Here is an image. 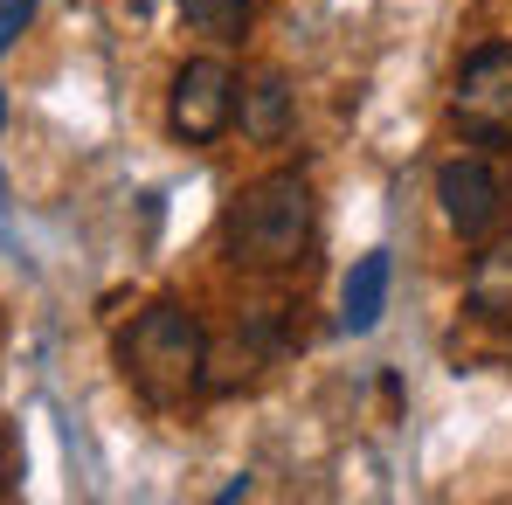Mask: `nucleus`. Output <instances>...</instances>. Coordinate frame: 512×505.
Here are the masks:
<instances>
[{"label": "nucleus", "instance_id": "f257e3e1", "mask_svg": "<svg viewBox=\"0 0 512 505\" xmlns=\"http://www.w3.org/2000/svg\"><path fill=\"white\" fill-rule=\"evenodd\" d=\"M312 222H319V208H312V180L298 167H277L250 180L236 201H229V215H222V243L236 263H250V270H291L298 256L312 250Z\"/></svg>", "mask_w": 512, "mask_h": 505}, {"label": "nucleus", "instance_id": "f03ea898", "mask_svg": "<svg viewBox=\"0 0 512 505\" xmlns=\"http://www.w3.org/2000/svg\"><path fill=\"white\" fill-rule=\"evenodd\" d=\"M118 367H125V381L153 402V409H173V402H187L194 388H201V367H208V333H201V319L187 312V305H146L125 333H118Z\"/></svg>", "mask_w": 512, "mask_h": 505}, {"label": "nucleus", "instance_id": "7ed1b4c3", "mask_svg": "<svg viewBox=\"0 0 512 505\" xmlns=\"http://www.w3.org/2000/svg\"><path fill=\"white\" fill-rule=\"evenodd\" d=\"M167 125L180 146H215L236 125V70L222 56H194L173 70L167 90Z\"/></svg>", "mask_w": 512, "mask_h": 505}, {"label": "nucleus", "instance_id": "20e7f679", "mask_svg": "<svg viewBox=\"0 0 512 505\" xmlns=\"http://www.w3.org/2000/svg\"><path fill=\"white\" fill-rule=\"evenodd\" d=\"M450 111H457V125H464L471 139H485V146H506L512 139V49L506 42H485V49L464 56L457 90H450Z\"/></svg>", "mask_w": 512, "mask_h": 505}, {"label": "nucleus", "instance_id": "39448f33", "mask_svg": "<svg viewBox=\"0 0 512 505\" xmlns=\"http://www.w3.org/2000/svg\"><path fill=\"white\" fill-rule=\"evenodd\" d=\"M436 208H443V222H450L464 243H485V236H499V222H506L512 187L485 167V160H450V167H436Z\"/></svg>", "mask_w": 512, "mask_h": 505}, {"label": "nucleus", "instance_id": "423d86ee", "mask_svg": "<svg viewBox=\"0 0 512 505\" xmlns=\"http://www.w3.org/2000/svg\"><path fill=\"white\" fill-rule=\"evenodd\" d=\"M236 118L256 146H284L291 125H298V97L284 84V70H256L250 84H236Z\"/></svg>", "mask_w": 512, "mask_h": 505}, {"label": "nucleus", "instance_id": "0eeeda50", "mask_svg": "<svg viewBox=\"0 0 512 505\" xmlns=\"http://www.w3.org/2000/svg\"><path fill=\"white\" fill-rule=\"evenodd\" d=\"M464 305L492 326H512V236H485V250L471 256Z\"/></svg>", "mask_w": 512, "mask_h": 505}, {"label": "nucleus", "instance_id": "6e6552de", "mask_svg": "<svg viewBox=\"0 0 512 505\" xmlns=\"http://www.w3.org/2000/svg\"><path fill=\"white\" fill-rule=\"evenodd\" d=\"M388 277H395L388 250H367L353 270H346V291H340L346 333H374V326H381V312H388Z\"/></svg>", "mask_w": 512, "mask_h": 505}, {"label": "nucleus", "instance_id": "1a4fd4ad", "mask_svg": "<svg viewBox=\"0 0 512 505\" xmlns=\"http://www.w3.org/2000/svg\"><path fill=\"white\" fill-rule=\"evenodd\" d=\"M180 7H187V28L208 42H243L250 28V0H180Z\"/></svg>", "mask_w": 512, "mask_h": 505}, {"label": "nucleus", "instance_id": "9d476101", "mask_svg": "<svg viewBox=\"0 0 512 505\" xmlns=\"http://www.w3.org/2000/svg\"><path fill=\"white\" fill-rule=\"evenodd\" d=\"M21 492V436L0 422V499H14Z\"/></svg>", "mask_w": 512, "mask_h": 505}, {"label": "nucleus", "instance_id": "9b49d317", "mask_svg": "<svg viewBox=\"0 0 512 505\" xmlns=\"http://www.w3.org/2000/svg\"><path fill=\"white\" fill-rule=\"evenodd\" d=\"M28 14H35V0H0V56L14 49V35L28 28Z\"/></svg>", "mask_w": 512, "mask_h": 505}, {"label": "nucleus", "instance_id": "f8f14e48", "mask_svg": "<svg viewBox=\"0 0 512 505\" xmlns=\"http://www.w3.org/2000/svg\"><path fill=\"white\" fill-rule=\"evenodd\" d=\"M132 7H153V0H132Z\"/></svg>", "mask_w": 512, "mask_h": 505}]
</instances>
